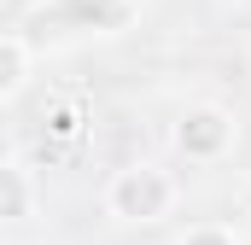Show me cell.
<instances>
[{
  "mask_svg": "<svg viewBox=\"0 0 251 245\" xmlns=\"http://www.w3.org/2000/svg\"><path fill=\"white\" fill-rule=\"evenodd\" d=\"M105 204H111V216H123V222H158V216L176 204V181H170L164 170L134 164V170H123V175L111 181Z\"/></svg>",
  "mask_w": 251,
  "mask_h": 245,
  "instance_id": "1",
  "label": "cell"
},
{
  "mask_svg": "<svg viewBox=\"0 0 251 245\" xmlns=\"http://www.w3.org/2000/svg\"><path fill=\"white\" fill-rule=\"evenodd\" d=\"M228 140H234V117L222 111V105H193L187 117L176 122V146L187 152V158H222L228 152Z\"/></svg>",
  "mask_w": 251,
  "mask_h": 245,
  "instance_id": "2",
  "label": "cell"
},
{
  "mask_svg": "<svg viewBox=\"0 0 251 245\" xmlns=\"http://www.w3.org/2000/svg\"><path fill=\"white\" fill-rule=\"evenodd\" d=\"M29 76V47L18 35H0V99H12Z\"/></svg>",
  "mask_w": 251,
  "mask_h": 245,
  "instance_id": "3",
  "label": "cell"
},
{
  "mask_svg": "<svg viewBox=\"0 0 251 245\" xmlns=\"http://www.w3.org/2000/svg\"><path fill=\"white\" fill-rule=\"evenodd\" d=\"M70 18L82 24V29H117L128 18L123 0H70Z\"/></svg>",
  "mask_w": 251,
  "mask_h": 245,
  "instance_id": "4",
  "label": "cell"
},
{
  "mask_svg": "<svg viewBox=\"0 0 251 245\" xmlns=\"http://www.w3.org/2000/svg\"><path fill=\"white\" fill-rule=\"evenodd\" d=\"M12 216H29V181H24V170L0 164V222H12Z\"/></svg>",
  "mask_w": 251,
  "mask_h": 245,
  "instance_id": "5",
  "label": "cell"
},
{
  "mask_svg": "<svg viewBox=\"0 0 251 245\" xmlns=\"http://www.w3.org/2000/svg\"><path fill=\"white\" fill-rule=\"evenodd\" d=\"M47 128H53V134H59V140H70V134H76V128H82V117H76V105H59V111H53V117H47Z\"/></svg>",
  "mask_w": 251,
  "mask_h": 245,
  "instance_id": "6",
  "label": "cell"
},
{
  "mask_svg": "<svg viewBox=\"0 0 251 245\" xmlns=\"http://www.w3.org/2000/svg\"><path fill=\"white\" fill-rule=\"evenodd\" d=\"M181 245H234V234H228V228H193Z\"/></svg>",
  "mask_w": 251,
  "mask_h": 245,
  "instance_id": "7",
  "label": "cell"
}]
</instances>
